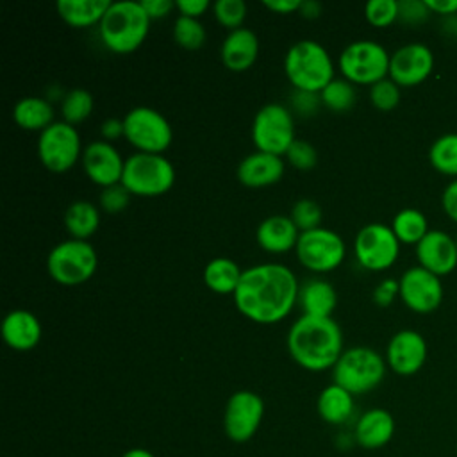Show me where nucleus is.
I'll return each instance as SVG.
<instances>
[{
    "mask_svg": "<svg viewBox=\"0 0 457 457\" xmlns=\"http://www.w3.org/2000/svg\"><path fill=\"white\" fill-rule=\"evenodd\" d=\"M428 161L439 173L457 177V134L439 136L430 145Z\"/></svg>",
    "mask_w": 457,
    "mask_h": 457,
    "instance_id": "2f4dec72",
    "label": "nucleus"
},
{
    "mask_svg": "<svg viewBox=\"0 0 457 457\" xmlns=\"http://www.w3.org/2000/svg\"><path fill=\"white\" fill-rule=\"evenodd\" d=\"M430 12H437L441 16L457 14V0H425Z\"/></svg>",
    "mask_w": 457,
    "mask_h": 457,
    "instance_id": "3c124183",
    "label": "nucleus"
},
{
    "mask_svg": "<svg viewBox=\"0 0 457 457\" xmlns=\"http://www.w3.org/2000/svg\"><path fill=\"white\" fill-rule=\"evenodd\" d=\"M434 68L432 50L423 43H407L389 59V79L403 87L421 84Z\"/></svg>",
    "mask_w": 457,
    "mask_h": 457,
    "instance_id": "dca6fc26",
    "label": "nucleus"
},
{
    "mask_svg": "<svg viewBox=\"0 0 457 457\" xmlns=\"http://www.w3.org/2000/svg\"><path fill=\"white\" fill-rule=\"evenodd\" d=\"M395 434V418L389 411L375 407L361 414L355 423V439L366 450L386 446Z\"/></svg>",
    "mask_w": 457,
    "mask_h": 457,
    "instance_id": "b1692460",
    "label": "nucleus"
},
{
    "mask_svg": "<svg viewBox=\"0 0 457 457\" xmlns=\"http://www.w3.org/2000/svg\"><path fill=\"white\" fill-rule=\"evenodd\" d=\"M243 270L228 257H216L204 270L205 286L218 295H234L241 280Z\"/></svg>",
    "mask_w": 457,
    "mask_h": 457,
    "instance_id": "c756f323",
    "label": "nucleus"
},
{
    "mask_svg": "<svg viewBox=\"0 0 457 457\" xmlns=\"http://www.w3.org/2000/svg\"><path fill=\"white\" fill-rule=\"evenodd\" d=\"M2 337L5 345L18 352H27L37 346L43 336V327L37 316L27 309H14L2 320Z\"/></svg>",
    "mask_w": 457,
    "mask_h": 457,
    "instance_id": "412c9836",
    "label": "nucleus"
},
{
    "mask_svg": "<svg viewBox=\"0 0 457 457\" xmlns=\"http://www.w3.org/2000/svg\"><path fill=\"white\" fill-rule=\"evenodd\" d=\"M93 112V96L89 91L82 87H75L68 91L61 100V114L62 120L70 125L82 123Z\"/></svg>",
    "mask_w": 457,
    "mask_h": 457,
    "instance_id": "473e14b6",
    "label": "nucleus"
},
{
    "mask_svg": "<svg viewBox=\"0 0 457 457\" xmlns=\"http://www.w3.org/2000/svg\"><path fill=\"white\" fill-rule=\"evenodd\" d=\"M209 7H211L209 0H177L175 2V9H179L180 16L196 18V20L202 14H205Z\"/></svg>",
    "mask_w": 457,
    "mask_h": 457,
    "instance_id": "c03bdc74",
    "label": "nucleus"
},
{
    "mask_svg": "<svg viewBox=\"0 0 457 457\" xmlns=\"http://www.w3.org/2000/svg\"><path fill=\"white\" fill-rule=\"evenodd\" d=\"M121 457H155V455L150 450H145V448H130Z\"/></svg>",
    "mask_w": 457,
    "mask_h": 457,
    "instance_id": "864d4df0",
    "label": "nucleus"
},
{
    "mask_svg": "<svg viewBox=\"0 0 457 457\" xmlns=\"http://www.w3.org/2000/svg\"><path fill=\"white\" fill-rule=\"evenodd\" d=\"M295 273L280 262H262L243 270L234 291L236 309L248 320L270 325L284 320L298 302Z\"/></svg>",
    "mask_w": 457,
    "mask_h": 457,
    "instance_id": "f257e3e1",
    "label": "nucleus"
},
{
    "mask_svg": "<svg viewBox=\"0 0 457 457\" xmlns=\"http://www.w3.org/2000/svg\"><path fill=\"white\" fill-rule=\"evenodd\" d=\"M120 184L130 195L159 196L175 184V168L162 154L136 152L125 159Z\"/></svg>",
    "mask_w": 457,
    "mask_h": 457,
    "instance_id": "423d86ee",
    "label": "nucleus"
},
{
    "mask_svg": "<svg viewBox=\"0 0 457 457\" xmlns=\"http://www.w3.org/2000/svg\"><path fill=\"white\" fill-rule=\"evenodd\" d=\"M123 137L143 154H162L170 148L173 130L170 121L152 107H134L123 116Z\"/></svg>",
    "mask_w": 457,
    "mask_h": 457,
    "instance_id": "1a4fd4ad",
    "label": "nucleus"
},
{
    "mask_svg": "<svg viewBox=\"0 0 457 457\" xmlns=\"http://www.w3.org/2000/svg\"><path fill=\"white\" fill-rule=\"evenodd\" d=\"M298 12L307 20H314L321 14V4L316 2V0H302V5L298 9Z\"/></svg>",
    "mask_w": 457,
    "mask_h": 457,
    "instance_id": "603ef678",
    "label": "nucleus"
},
{
    "mask_svg": "<svg viewBox=\"0 0 457 457\" xmlns=\"http://www.w3.org/2000/svg\"><path fill=\"white\" fill-rule=\"evenodd\" d=\"M298 303L303 314L330 318L337 303V295L330 282L323 278H309L300 286Z\"/></svg>",
    "mask_w": 457,
    "mask_h": 457,
    "instance_id": "393cba45",
    "label": "nucleus"
},
{
    "mask_svg": "<svg viewBox=\"0 0 457 457\" xmlns=\"http://www.w3.org/2000/svg\"><path fill=\"white\" fill-rule=\"evenodd\" d=\"M295 252L303 268L316 273H327L345 261L346 245L337 232L318 227L300 232Z\"/></svg>",
    "mask_w": 457,
    "mask_h": 457,
    "instance_id": "f8f14e48",
    "label": "nucleus"
},
{
    "mask_svg": "<svg viewBox=\"0 0 457 457\" xmlns=\"http://www.w3.org/2000/svg\"><path fill=\"white\" fill-rule=\"evenodd\" d=\"M318 414L330 425H341L348 421L353 412V395L337 384H330L321 389L318 402Z\"/></svg>",
    "mask_w": 457,
    "mask_h": 457,
    "instance_id": "cd10ccee",
    "label": "nucleus"
},
{
    "mask_svg": "<svg viewBox=\"0 0 457 457\" xmlns=\"http://www.w3.org/2000/svg\"><path fill=\"white\" fill-rule=\"evenodd\" d=\"M364 18L373 27H387L398 20L396 0H370L364 5Z\"/></svg>",
    "mask_w": 457,
    "mask_h": 457,
    "instance_id": "58836bf2",
    "label": "nucleus"
},
{
    "mask_svg": "<svg viewBox=\"0 0 457 457\" xmlns=\"http://www.w3.org/2000/svg\"><path fill=\"white\" fill-rule=\"evenodd\" d=\"M389 59L391 55L380 43L359 39L341 52L337 66L348 82L373 86L389 75Z\"/></svg>",
    "mask_w": 457,
    "mask_h": 457,
    "instance_id": "6e6552de",
    "label": "nucleus"
},
{
    "mask_svg": "<svg viewBox=\"0 0 457 457\" xmlns=\"http://www.w3.org/2000/svg\"><path fill=\"white\" fill-rule=\"evenodd\" d=\"M298 237L300 230L293 220L284 214H271L264 218L255 230L259 246L270 253H284L296 248Z\"/></svg>",
    "mask_w": 457,
    "mask_h": 457,
    "instance_id": "5701e85b",
    "label": "nucleus"
},
{
    "mask_svg": "<svg viewBox=\"0 0 457 457\" xmlns=\"http://www.w3.org/2000/svg\"><path fill=\"white\" fill-rule=\"evenodd\" d=\"M100 225V211L95 204L86 200H75L64 212V227L73 239L87 241Z\"/></svg>",
    "mask_w": 457,
    "mask_h": 457,
    "instance_id": "c85d7f7f",
    "label": "nucleus"
},
{
    "mask_svg": "<svg viewBox=\"0 0 457 457\" xmlns=\"http://www.w3.org/2000/svg\"><path fill=\"white\" fill-rule=\"evenodd\" d=\"M427 353L428 348L425 337L412 328H403L389 339L386 348V364L396 375L409 377L423 368Z\"/></svg>",
    "mask_w": 457,
    "mask_h": 457,
    "instance_id": "f3484780",
    "label": "nucleus"
},
{
    "mask_svg": "<svg viewBox=\"0 0 457 457\" xmlns=\"http://www.w3.org/2000/svg\"><path fill=\"white\" fill-rule=\"evenodd\" d=\"M100 132H102V137L104 141H114L118 137H121L125 134L123 130V120H118V118H107L102 127H100Z\"/></svg>",
    "mask_w": 457,
    "mask_h": 457,
    "instance_id": "09e8293b",
    "label": "nucleus"
},
{
    "mask_svg": "<svg viewBox=\"0 0 457 457\" xmlns=\"http://www.w3.org/2000/svg\"><path fill=\"white\" fill-rule=\"evenodd\" d=\"M416 257L421 268L443 277L457 266V243L443 230H428L427 236L416 245Z\"/></svg>",
    "mask_w": 457,
    "mask_h": 457,
    "instance_id": "6ab92c4d",
    "label": "nucleus"
},
{
    "mask_svg": "<svg viewBox=\"0 0 457 457\" xmlns=\"http://www.w3.org/2000/svg\"><path fill=\"white\" fill-rule=\"evenodd\" d=\"M259 55V37L250 29H236L230 30L220 48L221 62L230 71H246L253 66Z\"/></svg>",
    "mask_w": 457,
    "mask_h": 457,
    "instance_id": "4be33fe9",
    "label": "nucleus"
},
{
    "mask_svg": "<svg viewBox=\"0 0 457 457\" xmlns=\"http://www.w3.org/2000/svg\"><path fill=\"white\" fill-rule=\"evenodd\" d=\"M402 302L414 312L427 314L436 311L443 302L441 278L428 270L412 266L403 271L398 280Z\"/></svg>",
    "mask_w": 457,
    "mask_h": 457,
    "instance_id": "2eb2a0df",
    "label": "nucleus"
},
{
    "mask_svg": "<svg viewBox=\"0 0 457 457\" xmlns=\"http://www.w3.org/2000/svg\"><path fill=\"white\" fill-rule=\"evenodd\" d=\"M455 243H457V237H455Z\"/></svg>",
    "mask_w": 457,
    "mask_h": 457,
    "instance_id": "5fc2aeb1",
    "label": "nucleus"
},
{
    "mask_svg": "<svg viewBox=\"0 0 457 457\" xmlns=\"http://www.w3.org/2000/svg\"><path fill=\"white\" fill-rule=\"evenodd\" d=\"M12 120L25 130L43 132L54 123V107L43 96H23L12 107Z\"/></svg>",
    "mask_w": 457,
    "mask_h": 457,
    "instance_id": "bb28decb",
    "label": "nucleus"
},
{
    "mask_svg": "<svg viewBox=\"0 0 457 457\" xmlns=\"http://www.w3.org/2000/svg\"><path fill=\"white\" fill-rule=\"evenodd\" d=\"M441 204H443V209L446 212V216L453 221H457V179L452 180L445 191H443V196H441Z\"/></svg>",
    "mask_w": 457,
    "mask_h": 457,
    "instance_id": "de8ad7c7",
    "label": "nucleus"
},
{
    "mask_svg": "<svg viewBox=\"0 0 457 457\" xmlns=\"http://www.w3.org/2000/svg\"><path fill=\"white\" fill-rule=\"evenodd\" d=\"M286 345L293 361L309 371L334 368L343 350V332L332 318L302 314L291 327Z\"/></svg>",
    "mask_w": 457,
    "mask_h": 457,
    "instance_id": "f03ea898",
    "label": "nucleus"
},
{
    "mask_svg": "<svg viewBox=\"0 0 457 457\" xmlns=\"http://www.w3.org/2000/svg\"><path fill=\"white\" fill-rule=\"evenodd\" d=\"M370 102L378 111H391L400 102V86L391 79H382L370 86Z\"/></svg>",
    "mask_w": 457,
    "mask_h": 457,
    "instance_id": "4c0bfd02",
    "label": "nucleus"
},
{
    "mask_svg": "<svg viewBox=\"0 0 457 457\" xmlns=\"http://www.w3.org/2000/svg\"><path fill=\"white\" fill-rule=\"evenodd\" d=\"M111 4L109 0H57L55 9L64 23L84 29L100 23Z\"/></svg>",
    "mask_w": 457,
    "mask_h": 457,
    "instance_id": "a878e982",
    "label": "nucleus"
},
{
    "mask_svg": "<svg viewBox=\"0 0 457 457\" xmlns=\"http://www.w3.org/2000/svg\"><path fill=\"white\" fill-rule=\"evenodd\" d=\"M284 71L296 91L316 95L336 79L330 54L314 39L296 41L286 52Z\"/></svg>",
    "mask_w": 457,
    "mask_h": 457,
    "instance_id": "20e7f679",
    "label": "nucleus"
},
{
    "mask_svg": "<svg viewBox=\"0 0 457 457\" xmlns=\"http://www.w3.org/2000/svg\"><path fill=\"white\" fill-rule=\"evenodd\" d=\"M353 252L362 268L382 271L395 264L400 253V241L389 225L368 223L357 232Z\"/></svg>",
    "mask_w": 457,
    "mask_h": 457,
    "instance_id": "ddd939ff",
    "label": "nucleus"
},
{
    "mask_svg": "<svg viewBox=\"0 0 457 457\" xmlns=\"http://www.w3.org/2000/svg\"><path fill=\"white\" fill-rule=\"evenodd\" d=\"M80 136L77 129L64 120L54 121L37 137V157L52 173H64L82 159Z\"/></svg>",
    "mask_w": 457,
    "mask_h": 457,
    "instance_id": "9b49d317",
    "label": "nucleus"
},
{
    "mask_svg": "<svg viewBox=\"0 0 457 457\" xmlns=\"http://www.w3.org/2000/svg\"><path fill=\"white\" fill-rule=\"evenodd\" d=\"M141 5L150 20L166 18L175 9V2L171 0H141Z\"/></svg>",
    "mask_w": 457,
    "mask_h": 457,
    "instance_id": "49530a36",
    "label": "nucleus"
},
{
    "mask_svg": "<svg viewBox=\"0 0 457 457\" xmlns=\"http://www.w3.org/2000/svg\"><path fill=\"white\" fill-rule=\"evenodd\" d=\"M293 223L300 232H307L312 228H318L321 223V209L320 205L311 198H300L295 202L291 209Z\"/></svg>",
    "mask_w": 457,
    "mask_h": 457,
    "instance_id": "e433bc0d",
    "label": "nucleus"
},
{
    "mask_svg": "<svg viewBox=\"0 0 457 457\" xmlns=\"http://www.w3.org/2000/svg\"><path fill=\"white\" fill-rule=\"evenodd\" d=\"M357 100L355 87L346 79H334L321 93L320 102L334 112H345L353 107Z\"/></svg>",
    "mask_w": 457,
    "mask_h": 457,
    "instance_id": "72a5a7b5",
    "label": "nucleus"
},
{
    "mask_svg": "<svg viewBox=\"0 0 457 457\" xmlns=\"http://www.w3.org/2000/svg\"><path fill=\"white\" fill-rule=\"evenodd\" d=\"M98 266L95 248L82 239H66L55 245L46 257L50 277L62 286H79L93 277Z\"/></svg>",
    "mask_w": 457,
    "mask_h": 457,
    "instance_id": "0eeeda50",
    "label": "nucleus"
},
{
    "mask_svg": "<svg viewBox=\"0 0 457 457\" xmlns=\"http://www.w3.org/2000/svg\"><path fill=\"white\" fill-rule=\"evenodd\" d=\"M150 21L152 20L141 2H112L98 23V34L107 50L114 54H130L146 39Z\"/></svg>",
    "mask_w": 457,
    "mask_h": 457,
    "instance_id": "7ed1b4c3",
    "label": "nucleus"
},
{
    "mask_svg": "<svg viewBox=\"0 0 457 457\" xmlns=\"http://www.w3.org/2000/svg\"><path fill=\"white\" fill-rule=\"evenodd\" d=\"M264 416V402L253 391H236L223 414V428L228 439L236 443H245L255 436Z\"/></svg>",
    "mask_w": 457,
    "mask_h": 457,
    "instance_id": "4468645a",
    "label": "nucleus"
},
{
    "mask_svg": "<svg viewBox=\"0 0 457 457\" xmlns=\"http://www.w3.org/2000/svg\"><path fill=\"white\" fill-rule=\"evenodd\" d=\"M400 295V284L395 278H384L378 282V286L373 289V302L380 307H387L393 303V300Z\"/></svg>",
    "mask_w": 457,
    "mask_h": 457,
    "instance_id": "37998d69",
    "label": "nucleus"
},
{
    "mask_svg": "<svg viewBox=\"0 0 457 457\" xmlns=\"http://www.w3.org/2000/svg\"><path fill=\"white\" fill-rule=\"evenodd\" d=\"M284 170L286 164L280 155L255 150L239 162L236 175L243 186L250 189H261L277 184L282 179Z\"/></svg>",
    "mask_w": 457,
    "mask_h": 457,
    "instance_id": "aec40b11",
    "label": "nucleus"
},
{
    "mask_svg": "<svg viewBox=\"0 0 457 457\" xmlns=\"http://www.w3.org/2000/svg\"><path fill=\"white\" fill-rule=\"evenodd\" d=\"M386 357L368 346L346 348L332 368L334 384L352 395L373 391L386 377Z\"/></svg>",
    "mask_w": 457,
    "mask_h": 457,
    "instance_id": "39448f33",
    "label": "nucleus"
},
{
    "mask_svg": "<svg viewBox=\"0 0 457 457\" xmlns=\"http://www.w3.org/2000/svg\"><path fill=\"white\" fill-rule=\"evenodd\" d=\"M207 37L205 27L196 18L179 16L173 23V39L180 48L198 50L204 46Z\"/></svg>",
    "mask_w": 457,
    "mask_h": 457,
    "instance_id": "f704fd0d",
    "label": "nucleus"
},
{
    "mask_svg": "<svg viewBox=\"0 0 457 457\" xmlns=\"http://www.w3.org/2000/svg\"><path fill=\"white\" fill-rule=\"evenodd\" d=\"M286 159L293 168L300 171H309L318 162V152L309 141L296 137L289 146V150L286 152Z\"/></svg>",
    "mask_w": 457,
    "mask_h": 457,
    "instance_id": "ea45409f",
    "label": "nucleus"
},
{
    "mask_svg": "<svg viewBox=\"0 0 457 457\" xmlns=\"http://www.w3.org/2000/svg\"><path fill=\"white\" fill-rule=\"evenodd\" d=\"M430 11L425 0H400L398 2V20L407 25H418L428 18Z\"/></svg>",
    "mask_w": 457,
    "mask_h": 457,
    "instance_id": "79ce46f5",
    "label": "nucleus"
},
{
    "mask_svg": "<svg viewBox=\"0 0 457 457\" xmlns=\"http://www.w3.org/2000/svg\"><path fill=\"white\" fill-rule=\"evenodd\" d=\"M82 166L91 182L109 187L121 182L125 161L109 141H91L82 152Z\"/></svg>",
    "mask_w": 457,
    "mask_h": 457,
    "instance_id": "a211bd4d",
    "label": "nucleus"
},
{
    "mask_svg": "<svg viewBox=\"0 0 457 457\" xmlns=\"http://www.w3.org/2000/svg\"><path fill=\"white\" fill-rule=\"evenodd\" d=\"M391 228L400 243L418 245L428 232V221L421 211L405 207L395 214Z\"/></svg>",
    "mask_w": 457,
    "mask_h": 457,
    "instance_id": "7c9ffc66",
    "label": "nucleus"
},
{
    "mask_svg": "<svg viewBox=\"0 0 457 457\" xmlns=\"http://www.w3.org/2000/svg\"><path fill=\"white\" fill-rule=\"evenodd\" d=\"M302 5V0H264V7L277 14L296 12Z\"/></svg>",
    "mask_w": 457,
    "mask_h": 457,
    "instance_id": "8fccbe9b",
    "label": "nucleus"
},
{
    "mask_svg": "<svg viewBox=\"0 0 457 457\" xmlns=\"http://www.w3.org/2000/svg\"><path fill=\"white\" fill-rule=\"evenodd\" d=\"M212 12L218 23L230 32L243 27L246 18V4L243 0H218L212 5Z\"/></svg>",
    "mask_w": 457,
    "mask_h": 457,
    "instance_id": "c9c22d12",
    "label": "nucleus"
},
{
    "mask_svg": "<svg viewBox=\"0 0 457 457\" xmlns=\"http://www.w3.org/2000/svg\"><path fill=\"white\" fill-rule=\"evenodd\" d=\"M295 139L293 114L282 104H266L253 116L252 141L259 152L282 157Z\"/></svg>",
    "mask_w": 457,
    "mask_h": 457,
    "instance_id": "9d476101",
    "label": "nucleus"
},
{
    "mask_svg": "<svg viewBox=\"0 0 457 457\" xmlns=\"http://www.w3.org/2000/svg\"><path fill=\"white\" fill-rule=\"evenodd\" d=\"M320 96L316 93H305V91H296L293 95V105L296 109V112H302L303 116H309L316 111V107L320 105Z\"/></svg>",
    "mask_w": 457,
    "mask_h": 457,
    "instance_id": "a18cd8bd",
    "label": "nucleus"
},
{
    "mask_svg": "<svg viewBox=\"0 0 457 457\" xmlns=\"http://www.w3.org/2000/svg\"><path fill=\"white\" fill-rule=\"evenodd\" d=\"M98 200H100L102 211H105L107 214H118L123 209H127L130 202V193L121 184H114V186L104 187L100 191Z\"/></svg>",
    "mask_w": 457,
    "mask_h": 457,
    "instance_id": "a19ab883",
    "label": "nucleus"
}]
</instances>
